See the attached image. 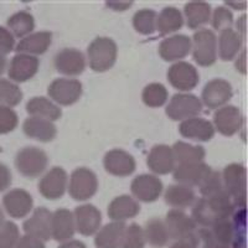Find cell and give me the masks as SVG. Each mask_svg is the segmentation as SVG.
Instances as JSON below:
<instances>
[{
    "mask_svg": "<svg viewBox=\"0 0 248 248\" xmlns=\"http://www.w3.org/2000/svg\"><path fill=\"white\" fill-rule=\"evenodd\" d=\"M236 209L231 196L226 190H222L210 198L195 200L191 218L196 226H200V229H209L217 221L231 218Z\"/></svg>",
    "mask_w": 248,
    "mask_h": 248,
    "instance_id": "obj_1",
    "label": "cell"
},
{
    "mask_svg": "<svg viewBox=\"0 0 248 248\" xmlns=\"http://www.w3.org/2000/svg\"><path fill=\"white\" fill-rule=\"evenodd\" d=\"M117 44L106 36L96 37L87 48L90 66L96 72L109 70L117 60Z\"/></svg>",
    "mask_w": 248,
    "mask_h": 248,
    "instance_id": "obj_2",
    "label": "cell"
},
{
    "mask_svg": "<svg viewBox=\"0 0 248 248\" xmlns=\"http://www.w3.org/2000/svg\"><path fill=\"white\" fill-rule=\"evenodd\" d=\"M47 164V154L37 147L23 148L15 156V167L17 171L29 179L40 176L46 170Z\"/></svg>",
    "mask_w": 248,
    "mask_h": 248,
    "instance_id": "obj_3",
    "label": "cell"
},
{
    "mask_svg": "<svg viewBox=\"0 0 248 248\" xmlns=\"http://www.w3.org/2000/svg\"><path fill=\"white\" fill-rule=\"evenodd\" d=\"M223 189L231 196L234 206L245 209L246 206V169L242 164H230L222 174Z\"/></svg>",
    "mask_w": 248,
    "mask_h": 248,
    "instance_id": "obj_4",
    "label": "cell"
},
{
    "mask_svg": "<svg viewBox=\"0 0 248 248\" xmlns=\"http://www.w3.org/2000/svg\"><path fill=\"white\" fill-rule=\"evenodd\" d=\"M194 60L200 66H212L217 60V37L209 29H200L191 40Z\"/></svg>",
    "mask_w": 248,
    "mask_h": 248,
    "instance_id": "obj_5",
    "label": "cell"
},
{
    "mask_svg": "<svg viewBox=\"0 0 248 248\" xmlns=\"http://www.w3.org/2000/svg\"><path fill=\"white\" fill-rule=\"evenodd\" d=\"M97 189H98V180L92 170L87 168H78L71 174L68 191L74 200H88L96 194Z\"/></svg>",
    "mask_w": 248,
    "mask_h": 248,
    "instance_id": "obj_6",
    "label": "cell"
},
{
    "mask_svg": "<svg viewBox=\"0 0 248 248\" xmlns=\"http://www.w3.org/2000/svg\"><path fill=\"white\" fill-rule=\"evenodd\" d=\"M202 109V102L190 93H176L167 107V116L172 121L194 118Z\"/></svg>",
    "mask_w": 248,
    "mask_h": 248,
    "instance_id": "obj_7",
    "label": "cell"
},
{
    "mask_svg": "<svg viewBox=\"0 0 248 248\" xmlns=\"http://www.w3.org/2000/svg\"><path fill=\"white\" fill-rule=\"evenodd\" d=\"M47 93L59 105L71 106L82 96V83L75 78H57L48 86Z\"/></svg>",
    "mask_w": 248,
    "mask_h": 248,
    "instance_id": "obj_8",
    "label": "cell"
},
{
    "mask_svg": "<svg viewBox=\"0 0 248 248\" xmlns=\"http://www.w3.org/2000/svg\"><path fill=\"white\" fill-rule=\"evenodd\" d=\"M67 172L60 167L48 170L39 183V192L48 200L62 198L67 189Z\"/></svg>",
    "mask_w": 248,
    "mask_h": 248,
    "instance_id": "obj_9",
    "label": "cell"
},
{
    "mask_svg": "<svg viewBox=\"0 0 248 248\" xmlns=\"http://www.w3.org/2000/svg\"><path fill=\"white\" fill-rule=\"evenodd\" d=\"M168 79L172 87L179 91L194 90L199 83L198 70L185 61H179L171 66L168 71Z\"/></svg>",
    "mask_w": 248,
    "mask_h": 248,
    "instance_id": "obj_10",
    "label": "cell"
},
{
    "mask_svg": "<svg viewBox=\"0 0 248 248\" xmlns=\"http://www.w3.org/2000/svg\"><path fill=\"white\" fill-rule=\"evenodd\" d=\"M164 223L167 226L170 241H176L190 236L198 230V226L194 222L191 216L186 215L183 210H170L167 214Z\"/></svg>",
    "mask_w": 248,
    "mask_h": 248,
    "instance_id": "obj_11",
    "label": "cell"
},
{
    "mask_svg": "<svg viewBox=\"0 0 248 248\" xmlns=\"http://www.w3.org/2000/svg\"><path fill=\"white\" fill-rule=\"evenodd\" d=\"M243 116L234 106H223L214 114V128L226 137H231L241 129Z\"/></svg>",
    "mask_w": 248,
    "mask_h": 248,
    "instance_id": "obj_12",
    "label": "cell"
},
{
    "mask_svg": "<svg viewBox=\"0 0 248 248\" xmlns=\"http://www.w3.org/2000/svg\"><path fill=\"white\" fill-rule=\"evenodd\" d=\"M232 86L222 78H215L207 82L202 91V102L210 109L221 108L231 99Z\"/></svg>",
    "mask_w": 248,
    "mask_h": 248,
    "instance_id": "obj_13",
    "label": "cell"
},
{
    "mask_svg": "<svg viewBox=\"0 0 248 248\" xmlns=\"http://www.w3.org/2000/svg\"><path fill=\"white\" fill-rule=\"evenodd\" d=\"M51 221L52 214L46 207H39L31 215L30 218L24 222V231L28 236L46 242L51 240Z\"/></svg>",
    "mask_w": 248,
    "mask_h": 248,
    "instance_id": "obj_14",
    "label": "cell"
},
{
    "mask_svg": "<svg viewBox=\"0 0 248 248\" xmlns=\"http://www.w3.org/2000/svg\"><path fill=\"white\" fill-rule=\"evenodd\" d=\"M76 231L83 236H92L101 229L102 215L96 206L82 205L76 207L74 212Z\"/></svg>",
    "mask_w": 248,
    "mask_h": 248,
    "instance_id": "obj_15",
    "label": "cell"
},
{
    "mask_svg": "<svg viewBox=\"0 0 248 248\" xmlns=\"http://www.w3.org/2000/svg\"><path fill=\"white\" fill-rule=\"evenodd\" d=\"M130 189L139 201L154 202L163 192V183L155 175L141 174L133 180Z\"/></svg>",
    "mask_w": 248,
    "mask_h": 248,
    "instance_id": "obj_16",
    "label": "cell"
},
{
    "mask_svg": "<svg viewBox=\"0 0 248 248\" xmlns=\"http://www.w3.org/2000/svg\"><path fill=\"white\" fill-rule=\"evenodd\" d=\"M55 67L66 76H78L86 68L85 55L76 48H63L55 56Z\"/></svg>",
    "mask_w": 248,
    "mask_h": 248,
    "instance_id": "obj_17",
    "label": "cell"
},
{
    "mask_svg": "<svg viewBox=\"0 0 248 248\" xmlns=\"http://www.w3.org/2000/svg\"><path fill=\"white\" fill-rule=\"evenodd\" d=\"M3 205L9 216L14 218H23L32 210L34 200L26 190L14 189L4 195Z\"/></svg>",
    "mask_w": 248,
    "mask_h": 248,
    "instance_id": "obj_18",
    "label": "cell"
},
{
    "mask_svg": "<svg viewBox=\"0 0 248 248\" xmlns=\"http://www.w3.org/2000/svg\"><path fill=\"white\" fill-rule=\"evenodd\" d=\"M40 61L36 56L26 54H17L12 59L8 74L10 81L26 82L37 74Z\"/></svg>",
    "mask_w": 248,
    "mask_h": 248,
    "instance_id": "obj_19",
    "label": "cell"
},
{
    "mask_svg": "<svg viewBox=\"0 0 248 248\" xmlns=\"http://www.w3.org/2000/svg\"><path fill=\"white\" fill-rule=\"evenodd\" d=\"M210 171H211V168L203 161L179 164L174 169V179L178 181V184L189 186L192 189L194 186H200Z\"/></svg>",
    "mask_w": 248,
    "mask_h": 248,
    "instance_id": "obj_20",
    "label": "cell"
},
{
    "mask_svg": "<svg viewBox=\"0 0 248 248\" xmlns=\"http://www.w3.org/2000/svg\"><path fill=\"white\" fill-rule=\"evenodd\" d=\"M105 168L114 176H129L136 170V159L122 149H113L105 156Z\"/></svg>",
    "mask_w": 248,
    "mask_h": 248,
    "instance_id": "obj_21",
    "label": "cell"
},
{
    "mask_svg": "<svg viewBox=\"0 0 248 248\" xmlns=\"http://www.w3.org/2000/svg\"><path fill=\"white\" fill-rule=\"evenodd\" d=\"M76 232L74 214L67 209H59L52 214L51 237L57 242H66L74 237Z\"/></svg>",
    "mask_w": 248,
    "mask_h": 248,
    "instance_id": "obj_22",
    "label": "cell"
},
{
    "mask_svg": "<svg viewBox=\"0 0 248 248\" xmlns=\"http://www.w3.org/2000/svg\"><path fill=\"white\" fill-rule=\"evenodd\" d=\"M175 163L176 161H175L172 149L165 144H159L153 147L147 159L149 169L159 175H165L174 171Z\"/></svg>",
    "mask_w": 248,
    "mask_h": 248,
    "instance_id": "obj_23",
    "label": "cell"
},
{
    "mask_svg": "<svg viewBox=\"0 0 248 248\" xmlns=\"http://www.w3.org/2000/svg\"><path fill=\"white\" fill-rule=\"evenodd\" d=\"M179 132L185 138L196 141H207L215 136L214 124L207 119L199 118V117L181 122L179 125Z\"/></svg>",
    "mask_w": 248,
    "mask_h": 248,
    "instance_id": "obj_24",
    "label": "cell"
},
{
    "mask_svg": "<svg viewBox=\"0 0 248 248\" xmlns=\"http://www.w3.org/2000/svg\"><path fill=\"white\" fill-rule=\"evenodd\" d=\"M191 51V39L186 35L168 37L159 46V54L165 61H178Z\"/></svg>",
    "mask_w": 248,
    "mask_h": 248,
    "instance_id": "obj_25",
    "label": "cell"
},
{
    "mask_svg": "<svg viewBox=\"0 0 248 248\" xmlns=\"http://www.w3.org/2000/svg\"><path fill=\"white\" fill-rule=\"evenodd\" d=\"M24 133L29 138L36 139L43 143L54 140L57 134V128L54 122L43 118L29 117L23 124Z\"/></svg>",
    "mask_w": 248,
    "mask_h": 248,
    "instance_id": "obj_26",
    "label": "cell"
},
{
    "mask_svg": "<svg viewBox=\"0 0 248 248\" xmlns=\"http://www.w3.org/2000/svg\"><path fill=\"white\" fill-rule=\"evenodd\" d=\"M139 212H140V205L129 195L118 196L108 206V216L113 221H118V222H124L128 218H133Z\"/></svg>",
    "mask_w": 248,
    "mask_h": 248,
    "instance_id": "obj_27",
    "label": "cell"
},
{
    "mask_svg": "<svg viewBox=\"0 0 248 248\" xmlns=\"http://www.w3.org/2000/svg\"><path fill=\"white\" fill-rule=\"evenodd\" d=\"M52 43V34L48 31H37L28 35L20 40L16 45V51L19 54H26L35 56V55L45 54Z\"/></svg>",
    "mask_w": 248,
    "mask_h": 248,
    "instance_id": "obj_28",
    "label": "cell"
},
{
    "mask_svg": "<svg viewBox=\"0 0 248 248\" xmlns=\"http://www.w3.org/2000/svg\"><path fill=\"white\" fill-rule=\"evenodd\" d=\"M125 229H127V225L124 222L113 221V222L107 223L96 233V238H94L96 247L121 248Z\"/></svg>",
    "mask_w": 248,
    "mask_h": 248,
    "instance_id": "obj_29",
    "label": "cell"
},
{
    "mask_svg": "<svg viewBox=\"0 0 248 248\" xmlns=\"http://www.w3.org/2000/svg\"><path fill=\"white\" fill-rule=\"evenodd\" d=\"M26 112L31 117L35 118H43L47 121H57L62 116V112L59 106H56L52 101L46 97H34L28 102Z\"/></svg>",
    "mask_w": 248,
    "mask_h": 248,
    "instance_id": "obj_30",
    "label": "cell"
},
{
    "mask_svg": "<svg viewBox=\"0 0 248 248\" xmlns=\"http://www.w3.org/2000/svg\"><path fill=\"white\" fill-rule=\"evenodd\" d=\"M242 36L232 28L221 31L218 39V54L223 61H231L242 47Z\"/></svg>",
    "mask_w": 248,
    "mask_h": 248,
    "instance_id": "obj_31",
    "label": "cell"
},
{
    "mask_svg": "<svg viewBox=\"0 0 248 248\" xmlns=\"http://www.w3.org/2000/svg\"><path fill=\"white\" fill-rule=\"evenodd\" d=\"M165 202L169 206L174 207L175 210H181L189 207L196 200L195 191L189 186L175 184L170 185L165 191Z\"/></svg>",
    "mask_w": 248,
    "mask_h": 248,
    "instance_id": "obj_32",
    "label": "cell"
},
{
    "mask_svg": "<svg viewBox=\"0 0 248 248\" xmlns=\"http://www.w3.org/2000/svg\"><path fill=\"white\" fill-rule=\"evenodd\" d=\"M184 13H185L187 26L195 30L209 23L211 17V6L205 1H191L185 4Z\"/></svg>",
    "mask_w": 248,
    "mask_h": 248,
    "instance_id": "obj_33",
    "label": "cell"
},
{
    "mask_svg": "<svg viewBox=\"0 0 248 248\" xmlns=\"http://www.w3.org/2000/svg\"><path fill=\"white\" fill-rule=\"evenodd\" d=\"M143 232L144 237H145V242L152 245L153 247H165L170 241L167 226H165L164 221H161L160 218H156V217L147 221Z\"/></svg>",
    "mask_w": 248,
    "mask_h": 248,
    "instance_id": "obj_34",
    "label": "cell"
},
{
    "mask_svg": "<svg viewBox=\"0 0 248 248\" xmlns=\"http://www.w3.org/2000/svg\"><path fill=\"white\" fill-rule=\"evenodd\" d=\"M184 25V17L180 10L174 6H167L161 10L156 19V29L163 35H169L178 31Z\"/></svg>",
    "mask_w": 248,
    "mask_h": 248,
    "instance_id": "obj_35",
    "label": "cell"
},
{
    "mask_svg": "<svg viewBox=\"0 0 248 248\" xmlns=\"http://www.w3.org/2000/svg\"><path fill=\"white\" fill-rule=\"evenodd\" d=\"M171 149L175 161H178L179 164L201 163L206 154L205 149L200 145H191L184 141H176Z\"/></svg>",
    "mask_w": 248,
    "mask_h": 248,
    "instance_id": "obj_36",
    "label": "cell"
},
{
    "mask_svg": "<svg viewBox=\"0 0 248 248\" xmlns=\"http://www.w3.org/2000/svg\"><path fill=\"white\" fill-rule=\"evenodd\" d=\"M9 31L14 35V37H25L32 32L35 28L34 16L28 12L15 13L8 19Z\"/></svg>",
    "mask_w": 248,
    "mask_h": 248,
    "instance_id": "obj_37",
    "label": "cell"
},
{
    "mask_svg": "<svg viewBox=\"0 0 248 248\" xmlns=\"http://www.w3.org/2000/svg\"><path fill=\"white\" fill-rule=\"evenodd\" d=\"M23 99V92L15 82L6 78H0V106L15 107Z\"/></svg>",
    "mask_w": 248,
    "mask_h": 248,
    "instance_id": "obj_38",
    "label": "cell"
},
{
    "mask_svg": "<svg viewBox=\"0 0 248 248\" xmlns=\"http://www.w3.org/2000/svg\"><path fill=\"white\" fill-rule=\"evenodd\" d=\"M158 14L152 9H141L133 16V25L138 32L143 35H150L156 30Z\"/></svg>",
    "mask_w": 248,
    "mask_h": 248,
    "instance_id": "obj_39",
    "label": "cell"
},
{
    "mask_svg": "<svg viewBox=\"0 0 248 248\" xmlns=\"http://www.w3.org/2000/svg\"><path fill=\"white\" fill-rule=\"evenodd\" d=\"M168 96L169 94H168L167 87L161 83L154 82V83H149L148 86H145L141 98L148 107L156 108L161 107L168 101Z\"/></svg>",
    "mask_w": 248,
    "mask_h": 248,
    "instance_id": "obj_40",
    "label": "cell"
},
{
    "mask_svg": "<svg viewBox=\"0 0 248 248\" xmlns=\"http://www.w3.org/2000/svg\"><path fill=\"white\" fill-rule=\"evenodd\" d=\"M232 248H246V210L232 215Z\"/></svg>",
    "mask_w": 248,
    "mask_h": 248,
    "instance_id": "obj_41",
    "label": "cell"
},
{
    "mask_svg": "<svg viewBox=\"0 0 248 248\" xmlns=\"http://www.w3.org/2000/svg\"><path fill=\"white\" fill-rule=\"evenodd\" d=\"M145 243L147 242L144 237L143 227H140L138 223H132L130 226H127L121 248H144Z\"/></svg>",
    "mask_w": 248,
    "mask_h": 248,
    "instance_id": "obj_42",
    "label": "cell"
},
{
    "mask_svg": "<svg viewBox=\"0 0 248 248\" xmlns=\"http://www.w3.org/2000/svg\"><path fill=\"white\" fill-rule=\"evenodd\" d=\"M202 198H210L212 195L217 194V192L222 191L223 189V183H222V175L221 172L212 170L209 172V175L206 176L205 180L201 183L199 186Z\"/></svg>",
    "mask_w": 248,
    "mask_h": 248,
    "instance_id": "obj_43",
    "label": "cell"
},
{
    "mask_svg": "<svg viewBox=\"0 0 248 248\" xmlns=\"http://www.w3.org/2000/svg\"><path fill=\"white\" fill-rule=\"evenodd\" d=\"M19 238V229L14 222L5 221L0 226V248H15Z\"/></svg>",
    "mask_w": 248,
    "mask_h": 248,
    "instance_id": "obj_44",
    "label": "cell"
},
{
    "mask_svg": "<svg viewBox=\"0 0 248 248\" xmlns=\"http://www.w3.org/2000/svg\"><path fill=\"white\" fill-rule=\"evenodd\" d=\"M232 24H233V15L231 10L226 6H217L212 15V26L216 30L222 31L231 28Z\"/></svg>",
    "mask_w": 248,
    "mask_h": 248,
    "instance_id": "obj_45",
    "label": "cell"
},
{
    "mask_svg": "<svg viewBox=\"0 0 248 248\" xmlns=\"http://www.w3.org/2000/svg\"><path fill=\"white\" fill-rule=\"evenodd\" d=\"M17 122L19 118L14 109L0 106V134L13 132L16 128Z\"/></svg>",
    "mask_w": 248,
    "mask_h": 248,
    "instance_id": "obj_46",
    "label": "cell"
},
{
    "mask_svg": "<svg viewBox=\"0 0 248 248\" xmlns=\"http://www.w3.org/2000/svg\"><path fill=\"white\" fill-rule=\"evenodd\" d=\"M15 37L14 35L9 31V29L0 26V55H6L14 50Z\"/></svg>",
    "mask_w": 248,
    "mask_h": 248,
    "instance_id": "obj_47",
    "label": "cell"
},
{
    "mask_svg": "<svg viewBox=\"0 0 248 248\" xmlns=\"http://www.w3.org/2000/svg\"><path fill=\"white\" fill-rule=\"evenodd\" d=\"M170 248H200V238H199L198 233L195 232L190 236L174 241Z\"/></svg>",
    "mask_w": 248,
    "mask_h": 248,
    "instance_id": "obj_48",
    "label": "cell"
},
{
    "mask_svg": "<svg viewBox=\"0 0 248 248\" xmlns=\"http://www.w3.org/2000/svg\"><path fill=\"white\" fill-rule=\"evenodd\" d=\"M15 248H46V246L43 241L25 234V236L20 237Z\"/></svg>",
    "mask_w": 248,
    "mask_h": 248,
    "instance_id": "obj_49",
    "label": "cell"
},
{
    "mask_svg": "<svg viewBox=\"0 0 248 248\" xmlns=\"http://www.w3.org/2000/svg\"><path fill=\"white\" fill-rule=\"evenodd\" d=\"M12 185V171L5 164L0 163V192L5 191Z\"/></svg>",
    "mask_w": 248,
    "mask_h": 248,
    "instance_id": "obj_50",
    "label": "cell"
},
{
    "mask_svg": "<svg viewBox=\"0 0 248 248\" xmlns=\"http://www.w3.org/2000/svg\"><path fill=\"white\" fill-rule=\"evenodd\" d=\"M57 248H87L82 241L78 240H70L66 242H62Z\"/></svg>",
    "mask_w": 248,
    "mask_h": 248,
    "instance_id": "obj_51",
    "label": "cell"
},
{
    "mask_svg": "<svg viewBox=\"0 0 248 248\" xmlns=\"http://www.w3.org/2000/svg\"><path fill=\"white\" fill-rule=\"evenodd\" d=\"M245 30H246V15H242L240 17V20L237 21V32L242 36V39L245 40Z\"/></svg>",
    "mask_w": 248,
    "mask_h": 248,
    "instance_id": "obj_52",
    "label": "cell"
},
{
    "mask_svg": "<svg viewBox=\"0 0 248 248\" xmlns=\"http://www.w3.org/2000/svg\"><path fill=\"white\" fill-rule=\"evenodd\" d=\"M245 56H246V52H245V51H242V54H241V57H240V59H237V62H236L237 71H240V72H242V74H246V60H245Z\"/></svg>",
    "mask_w": 248,
    "mask_h": 248,
    "instance_id": "obj_53",
    "label": "cell"
},
{
    "mask_svg": "<svg viewBox=\"0 0 248 248\" xmlns=\"http://www.w3.org/2000/svg\"><path fill=\"white\" fill-rule=\"evenodd\" d=\"M108 6H110V8L116 9V10H121V12H123V10H125L127 8H129L130 5H132V3H110V4H107Z\"/></svg>",
    "mask_w": 248,
    "mask_h": 248,
    "instance_id": "obj_54",
    "label": "cell"
},
{
    "mask_svg": "<svg viewBox=\"0 0 248 248\" xmlns=\"http://www.w3.org/2000/svg\"><path fill=\"white\" fill-rule=\"evenodd\" d=\"M6 66H8V60H6V56L0 55V76L5 72Z\"/></svg>",
    "mask_w": 248,
    "mask_h": 248,
    "instance_id": "obj_55",
    "label": "cell"
},
{
    "mask_svg": "<svg viewBox=\"0 0 248 248\" xmlns=\"http://www.w3.org/2000/svg\"><path fill=\"white\" fill-rule=\"evenodd\" d=\"M226 5H229V6H232V8H236V9H245L246 6H247V3L246 1H243V3H226Z\"/></svg>",
    "mask_w": 248,
    "mask_h": 248,
    "instance_id": "obj_56",
    "label": "cell"
},
{
    "mask_svg": "<svg viewBox=\"0 0 248 248\" xmlns=\"http://www.w3.org/2000/svg\"><path fill=\"white\" fill-rule=\"evenodd\" d=\"M4 222H5V220H4V212L1 210V207H0V226L3 225Z\"/></svg>",
    "mask_w": 248,
    "mask_h": 248,
    "instance_id": "obj_57",
    "label": "cell"
},
{
    "mask_svg": "<svg viewBox=\"0 0 248 248\" xmlns=\"http://www.w3.org/2000/svg\"><path fill=\"white\" fill-rule=\"evenodd\" d=\"M0 152H1V148H0Z\"/></svg>",
    "mask_w": 248,
    "mask_h": 248,
    "instance_id": "obj_58",
    "label": "cell"
}]
</instances>
